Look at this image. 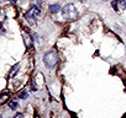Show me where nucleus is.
<instances>
[{
  "instance_id": "1",
  "label": "nucleus",
  "mask_w": 126,
  "mask_h": 118,
  "mask_svg": "<svg viewBox=\"0 0 126 118\" xmlns=\"http://www.w3.org/2000/svg\"><path fill=\"white\" fill-rule=\"evenodd\" d=\"M58 62V55L56 53V50H48L47 53H45L43 55V63L48 69H53L56 67Z\"/></svg>"
},
{
  "instance_id": "2",
  "label": "nucleus",
  "mask_w": 126,
  "mask_h": 118,
  "mask_svg": "<svg viewBox=\"0 0 126 118\" xmlns=\"http://www.w3.org/2000/svg\"><path fill=\"white\" fill-rule=\"evenodd\" d=\"M62 15L67 20H76L78 17V11L73 4H67L62 9Z\"/></svg>"
},
{
  "instance_id": "3",
  "label": "nucleus",
  "mask_w": 126,
  "mask_h": 118,
  "mask_svg": "<svg viewBox=\"0 0 126 118\" xmlns=\"http://www.w3.org/2000/svg\"><path fill=\"white\" fill-rule=\"evenodd\" d=\"M40 14H41V8H38L37 5H32L30 10L25 14V17L31 25H35V20L40 16Z\"/></svg>"
},
{
  "instance_id": "4",
  "label": "nucleus",
  "mask_w": 126,
  "mask_h": 118,
  "mask_svg": "<svg viewBox=\"0 0 126 118\" xmlns=\"http://www.w3.org/2000/svg\"><path fill=\"white\" fill-rule=\"evenodd\" d=\"M21 35H22L24 43H25L26 48H27V49H31V48L33 47V39H32L31 35H30L27 31H22V32H21Z\"/></svg>"
},
{
  "instance_id": "5",
  "label": "nucleus",
  "mask_w": 126,
  "mask_h": 118,
  "mask_svg": "<svg viewBox=\"0 0 126 118\" xmlns=\"http://www.w3.org/2000/svg\"><path fill=\"white\" fill-rule=\"evenodd\" d=\"M111 6L115 9L116 12H120L126 9V1L125 0H115V1L111 3Z\"/></svg>"
},
{
  "instance_id": "6",
  "label": "nucleus",
  "mask_w": 126,
  "mask_h": 118,
  "mask_svg": "<svg viewBox=\"0 0 126 118\" xmlns=\"http://www.w3.org/2000/svg\"><path fill=\"white\" fill-rule=\"evenodd\" d=\"M19 68H20V63H16L11 69H10V73H9V78H14L16 74H17V71H19Z\"/></svg>"
},
{
  "instance_id": "7",
  "label": "nucleus",
  "mask_w": 126,
  "mask_h": 118,
  "mask_svg": "<svg viewBox=\"0 0 126 118\" xmlns=\"http://www.w3.org/2000/svg\"><path fill=\"white\" fill-rule=\"evenodd\" d=\"M9 101V94L8 92H3L0 94V105H4Z\"/></svg>"
},
{
  "instance_id": "8",
  "label": "nucleus",
  "mask_w": 126,
  "mask_h": 118,
  "mask_svg": "<svg viewBox=\"0 0 126 118\" xmlns=\"http://www.w3.org/2000/svg\"><path fill=\"white\" fill-rule=\"evenodd\" d=\"M59 10H62V8H61L58 4H54V5H51V6H49V11H51L52 14H57Z\"/></svg>"
},
{
  "instance_id": "9",
  "label": "nucleus",
  "mask_w": 126,
  "mask_h": 118,
  "mask_svg": "<svg viewBox=\"0 0 126 118\" xmlns=\"http://www.w3.org/2000/svg\"><path fill=\"white\" fill-rule=\"evenodd\" d=\"M5 19H6V15L4 14V11H0V26H1V25L4 24Z\"/></svg>"
},
{
  "instance_id": "10",
  "label": "nucleus",
  "mask_w": 126,
  "mask_h": 118,
  "mask_svg": "<svg viewBox=\"0 0 126 118\" xmlns=\"http://www.w3.org/2000/svg\"><path fill=\"white\" fill-rule=\"evenodd\" d=\"M9 106H10V108H11V109H16L17 103H16V102H14V101H11V102L9 103Z\"/></svg>"
},
{
  "instance_id": "11",
  "label": "nucleus",
  "mask_w": 126,
  "mask_h": 118,
  "mask_svg": "<svg viewBox=\"0 0 126 118\" xmlns=\"http://www.w3.org/2000/svg\"><path fill=\"white\" fill-rule=\"evenodd\" d=\"M27 97V94L26 92H21L20 94V98H26Z\"/></svg>"
},
{
  "instance_id": "12",
  "label": "nucleus",
  "mask_w": 126,
  "mask_h": 118,
  "mask_svg": "<svg viewBox=\"0 0 126 118\" xmlns=\"http://www.w3.org/2000/svg\"><path fill=\"white\" fill-rule=\"evenodd\" d=\"M15 118H24V114H22V113H17V114L15 116Z\"/></svg>"
},
{
  "instance_id": "13",
  "label": "nucleus",
  "mask_w": 126,
  "mask_h": 118,
  "mask_svg": "<svg viewBox=\"0 0 126 118\" xmlns=\"http://www.w3.org/2000/svg\"><path fill=\"white\" fill-rule=\"evenodd\" d=\"M9 1H11V3H16L17 0H9Z\"/></svg>"
},
{
  "instance_id": "14",
  "label": "nucleus",
  "mask_w": 126,
  "mask_h": 118,
  "mask_svg": "<svg viewBox=\"0 0 126 118\" xmlns=\"http://www.w3.org/2000/svg\"><path fill=\"white\" fill-rule=\"evenodd\" d=\"M51 118H53V117H51Z\"/></svg>"
}]
</instances>
